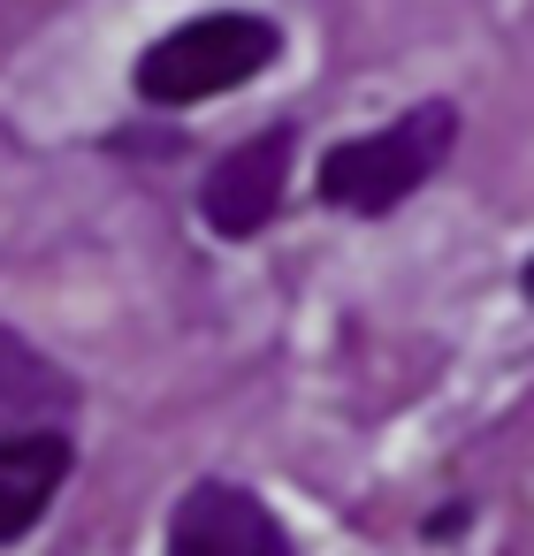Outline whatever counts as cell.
<instances>
[{
  "mask_svg": "<svg viewBox=\"0 0 534 556\" xmlns=\"http://www.w3.org/2000/svg\"><path fill=\"white\" fill-rule=\"evenodd\" d=\"M283 31L252 9H214V16H191L176 24L169 39H153L138 54V92L153 108H199V100H222L237 85H252L268 62H275Z\"/></svg>",
  "mask_w": 534,
  "mask_h": 556,
  "instance_id": "1",
  "label": "cell"
},
{
  "mask_svg": "<svg viewBox=\"0 0 534 556\" xmlns=\"http://www.w3.org/2000/svg\"><path fill=\"white\" fill-rule=\"evenodd\" d=\"M450 138H458V108L450 100H427V108L397 115L389 130L344 138L321 161V199L336 214H389L450 161Z\"/></svg>",
  "mask_w": 534,
  "mask_h": 556,
  "instance_id": "2",
  "label": "cell"
},
{
  "mask_svg": "<svg viewBox=\"0 0 534 556\" xmlns=\"http://www.w3.org/2000/svg\"><path fill=\"white\" fill-rule=\"evenodd\" d=\"M169 556H290L275 510L237 480H199L169 510Z\"/></svg>",
  "mask_w": 534,
  "mask_h": 556,
  "instance_id": "4",
  "label": "cell"
},
{
  "mask_svg": "<svg viewBox=\"0 0 534 556\" xmlns=\"http://www.w3.org/2000/svg\"><path fill=\"white\" fill-rule=\"evenodd\" d=\"M70 412H77V381L16 328H0V427H70Z\"/></svg>",
  "mask_w": 534,
  "mask_h": 556,
  "instance_id": "6",
  "label": "cell"
},
{
  "mask_svg": "<svg viewBox=\"0 0 534 556\" xmlns=\"http://www.w3.org/2000/svg\"><path fill=\"white\" fill-rule=\"evenodd\" d=\"M290 153H298V130H290V123H268L260 138L229 146V153L207 168V184H199L207 229H214V237H260V229L275 222L283 191H290Z\"/></svg>",
  "mask_w": 534,
  "mask_h": 556,
  "instance_id": "3",
  "label": "cell"
},
{
  "mask_svg": "<svg viewBox=\"0 0 534 556\" xmlns=\"http://www.w3.org/2000/svg\"><path fill=\"white\" fill-rule=\"evenodd\" d=\"M519 290H526V305H534V260H526V275H519Z\"/></svg>",
  "mask_w": 534,
  "mask_h": 556,
  "instance_id": "7",
  "label": "cell"
},
{
  "mask_svg": "<svg viewBox=\"0 0 534 556\" xmlns=\"http://www.w3.org/2000/svg\"><path fill=\"white\" fill-rule=\"evenodd\" d=\"M70 465H77V450H70L62 427H9L0 434V548L24 541L47 518V503L62 495Z\"/></svg>",
  "mask_w": 534,
  "mask_h": 556,
  "instance_id": "5",
  "label": "cell"
}]
</instances>
